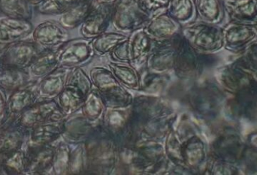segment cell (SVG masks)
Listing matches in <instances>:
<instances>
[{
	"mask_svg": "<svg viewBox=\"0 0 257 175\" xmlns=\"http://www.w3.org/2000/svg\"><path fill=\"white\" fill-rule=\"evenodd\" d=\"M119 160L134 174H166L172 166L160 141L142 137L133 146L119 148Z\"/></svg>",
	"mask_w": 257,
	"mask_h": 175,
	"instance_id": "1",
	"label": "cell"
},
{
	"mask_svg": "<svg viewBox=\"0 0 257 175\" xmlns=\"http://www.w3.org/2000/svg\"><path fill=\"white\" fill-rule=\"evenodd\" d=\"M86 172L90 174H110L119 162V147L114 137L99 124L84 143Z\"/></svg>",
	"mask_w": 257,
	"mask_h": 175,
	"instance_id": "2",
	"label": "cell"
},
{
	"mask_svg": "<svg viewBox=\"0 0 257 175\" xmlns=\"http://www.w3.org/2000/svg\"><path fill=\"white\" fill-rule=\"evenodd\" d=\"M90 78L93 86L102 96L106 108H126L133 104V94L117 80L109 68H93L90 70Z\"/></svg>",
	"mask_w": 257,
	"mask_h": 175,
	"instance_id": "3",
	"label": "cell"
},
{
	"mask_svg": "<svg viewBox=\"0 0 257 175\" xmlns=\"http://www.w3.org/2000/svg\"><path fill=\"white\" fill-rule=\"evenodd\" d=\"M93 88L90 76H87L83 69L72 68L64 88L57 98V102L66 117L81 110Z\"/></svg>",
	"mask_w": 257,
	"mask_h": 175,
	"instance_id": "4",
	"label": "cell"
},
{
	"mask_svg": "<svg viewBox=\"0 0 257 175\" xmlns=\"http://www.w3.org/2000/svg\"><path fill=\"white\" fill-rule=\"evenodd\" d=\"M180 32L197 52H215L223 46V30L215 24L190 22L183 26Z\"/></svg>",
	"mask_w": 257,
	"mask_h": 175,
	"instance_id": "5",
	"label": "cell"
},
{
	"mask_svg": "<svg viewBox=\"0 0 257 175\" xmlns=\"http://www.w3.org/2000/svg\"><path fill=\"white\" fill-rule=\"evenodd\" d=\"M66 116L54 99L42 100L36 102L17 118V122L25 129L31 130L36 125L45 122H60Z\"/></svg>",
	"mask_w": 257,
	"mask_h": 175,
	"instance_id": "6",
	"label": "cell"
},
{
	"mask_svg": "<svg viewBox=\"0 0 257 175\" xmlns=\"http://www.w3.org/2000/svg\"><path fill=\"white\" fill-rule=\"evenodd\" d=\"M59 67L81 68L93 60L96 55L90 39L69 40L56 50Z\"/></svg>",
	"mask_w": 257,
	"mask_h": 175,
	"instance_id": "7",
	"label": "cell"
},
{
	"mask_svg": "<svg viewBox=\"0 0 257 175\" xmlns=\"http://www.w3.org/2000/svg\"><path fill=\"white\" fill-rule=\"evenodd\" d=\"M42 48L36 42L20 40L5 48L0 57V68H28Z\"/></svg>",
	"mask_w": 257,
	"mask_h": 175,
	"instance_id": "8",
	"label": "cell"
},
{
	"mask_svg": "<svg viewBox=\"0 0 257 175\" xmlns=\"http://www.w3.org/2000/svg\"><path fill=\"white\" fill-rule=\"evenodd\" d=\"M148 19L135 4L134 0H117L114 4L112 24L117 31L132 32L145 26Z\"/></svg>",
	"mask_w": 257,
	"mask_h": 175,
	"instance_id": "9",
	"label": "cell"
},
{
	"mask_svg": "<svg viewBox=\"0 0 257 175\" xmlns=\"http://www.w3.org/2000/svg\"><path fill=\"white\" fill-rule=\"evenodd\" d=\"M127 43L128 63L139 72L145 67L148 56L155 49L158 40L150 37L143 26L130 32Z\"/></svg>",
	"mask_w": 257,
	"mask_h": 175,
	"instance_id": "10",
	"label": "cell"
},
{
	"mask_svg": "<svg viewBox=\"0 0 257 175\" xmlns=\"http://www.w3.org/2000/svg\"><path fill=\"white\" fill-rule=\"evenodd\" d=\"M114 4L96 3L85 20L80 26V32L83 38H94L105 32L112 24Z\"/></svg>",
	"mask_w": 257,
	"mask_h": 175,
	"instance_id": "11",
	"label": "cell"
},
{
	"mask_svg": "<svg viewBox=\"0 0 257 175\" xmlns=\"http://www.w3.org/2000/svg\"><path fill=\"white\" fill-rule=\"evenodd\" d=\"M175 45V66L173 70L179 79L193 76L198 66L197 51L184 39L181 32L174 36Z\"/></svg>",
	"mask_w": 257,
	"mask_h": 175,
	"instance_id": "12",
	"label": "cell"
},
{
	"mask_svg": "<svg viewBox=\"0 0 257 175\" xmlns=\"http://www.w3.org/2000/svg\"><path fill=\"white\" fill-rule=\"evenodd\" d=\"M33 40L45 49L57 50L69 40L68 30L60 22L47 20L39 24L33 28Z\"/></svg>",
	"mask_w": 257,
	"mask_h": 175,
	"instance_id": "13",
	"label": "cell"
},
{
	"mask_svg": "<svg viewBox=\"0 0 257 175\" xmlns=\"http://www.w3.org/2000/svg\"><path fill=\"white\" fill-rule=\"evenodd\" d=\"M173 37L167 40H158L155 49L148 56L145 64V67L150 72L166 74L173 70L175 58V45Z\"/></svg>",
	"mask_w": 257,
	"mask_h": 175,
	"instance_id": "14",
	"label": "cell"
},
{
	"mask_svg": "<svg viewBox=\"0 0 257 175\" xmlns=\"http://www.w3.org/2000/svg\"><path fill=\"white\" fill-rule=\"evenodd\" d=\"M97 125L90 122L82 113L71 114L65 118L64 132L62 137L71 144L84 143L94 132Z\"/></svg>",
	"mask_w": 257,
	"mask_h": 175,
	"instance_id": "15",
	"label": "cell"
},
{
	"mask_svg": "<svg viewBox=\"0 0 257 175\" xmlns=\"http://www.w3.org/2000/svg\"><path fill=\"white\" fill-rule=\"evenodd\" d=\"M56 146L51 144L45 146H31L29 144L26 154L27 159V174H46L51 170Z\"/></svg>",
	"mask_w": 257,
	"mask_h": 175,
	"instance_id": "16",
	"label": "cell"
},
{
	"mask_svg": "<svg viewBox=\"0 0 257 175\" xmlns=\"http://www.w3.org/2000/svg\"><path fill=\"white\" fill-rule=\"evenodd\" d=\"M33 26L28 20L0 18V46L6 48L11 44L22 40L33 32Z\"/></svg>",
	"mask_w": 257,
	"mask_h": 175,
	"instance_id": "17",
	"label": "cell"
},
{
	"mask_svg": "<svg viewBox=\"0 0 257 175\" xmlns=\"http://www.w3.org/2000/svg\"><path fill=\"white\" fill-rule=\"evenodd\" d=\"M223 45L229 49H240L257 38V25L232 22L223 30Z\"/></svg>",
	"mask_w": 257,
	"mask_h": 175,
	"instance_id": "18",
	"label": "cell"
},
{
	"mask_svg": "<svg viewBox=\"0 0 257 175\" xmlns=\"http://www.w3.org/2000/svg\"><path fill=\"white\" fill-rule=\"evenodd\" d=\"M27 129L17 120L9 119L0 129V158L15 150H20L24 144Z\"/></svg>",
	"mask_w": 257,
	"mask_h": 175,
	"instance_id": "19",
	"label": "cell"
},
{
	"mask_svg": "<svg viewBox=\"0 0 257 175\" xmlns=\"http://www.w3.org/2000/svg\"><path fill=\"white\" fill-rule=\"evenodd\" d=\"M132 105L126 108H106L101 124L118 141L126 132L131 117Z\"/></svg>",
	"mask_w": 257,
	"mask_h": 175,
	"instance_id": "20",
	"label": "cell"
},
{
	"mask_svg": "<svg viewBox=\"0 0 257 175\" xmlns=\"http://www.w3.org/2000/svg\"><path fill=\"white\" fill-rule=\"evenodd\" d=\"M70 68L58 67L54 72L42 78L38 84L39 98L42 100H52L57 98L64 88Z\"/></svg>",
	"mask_w": 257,
	"mask_h": 175,
	"instance_id": "21",
	"label": "cell"
},
{
	"mask_svg": "<svg viewBox=\"0 0 257 175\" xmlns=\"http://www.w3.org/2000/svg\"><path fill=\"white\" fill-rule=\"evenodd\" d=\"M144 28L147 34L154 40H164L179 33L181 25L167 13H164L148 20Z\"/></svg>",
	"mask_w": 257,
	"mask_h": 175,
	"instance_id": "22",
	"label": "cell"
},
{
	"mask_svg": "<svg viewBox=\"0 0 257 175\" xmlns=\"http://www.w3.org/2000/svg\"><path fill=\"white\" fill-rule=\"evenodd\" d=\"M38 84L36 81H30L9 94L7 105L11 114H20L36 102L39 98Z\"/></svg>",
	"mask_w": 257,
	"mask_h": 175,
	"instance_id": "23",
	"label": "cell"
},
{
	"mask_svg": "<svg viewBox=\"0 0 257 175\" xmlns=\"http://www.w3.org/2000/svg\"><path fill=\"white\" fill-rule=\"evenodd\" d=\"M223 7L235 22L257 24V0H223Z\"/></svg>",
	"mask_w": 257,
	"mask_h": 175,
	"instance_id": "24",
	"label": "cell"
},
{
	"mask_svg": "<svg viewBox=\"0 0 257 175\" xmlns=\"http://www.w3.org/2000/svg\"><path fill=\"white\" fill-rule=\"evenodd\" d=\"M64 120L60 122H45L32 128L29 144L45 146L51 144L54 142L57 141L64 132Z\"/></svg>",
	"mask_w": 257,
	"mask_h": 175,
	"instance_id": "25",
	"label": "cell"
},
{
	"mask_svg": "<svg viewBox=\"0 0 257 175\" xmlns=\"http://www.w3.org/2000/svg\"><path fill=\"white\" fill-rule=\"evenodd\" d=\"M96 0H81L60 14L59 22L67 30L80 26L96 4Z\"/></svg>",
	"mask_w": 257,
	"mask_h": 175,
	"instance_id": "26",
	"label": "cell"
},
{
	"mask_svg": "<svg viewBox=\"0 0 257 175\" xmlns=\"http://www.w3.org/2000/svg\"><path fill=\"white\" fill-rule=\"evenodd\" d=\"M58 67L56 50L42 48L28 68L29 73L31 78L39 79L49 74Z\"/></svg>",
	"mask_w": 257,
	"mask_h": 175,
	"instance_id": "27",
	"label": "cell"
},
{
	"mask_svg": "<svg viewBox=\"0 0 257 175\" xmlns=\"http://www.w3.org/2000/svg\"><path fill=\"white\" fill-rule=\"evenodd\" d=\"M30 73L26 69L3 68H0V90L6 94L24 86L30 82Z\"/></svg>",
	"mask_w": 257,
	"mask_h": 175,
	"instance_id": "28",
	"label": "cell"
},
{
	"mask_svg": "<svg viewBox=\"0 0 257 175\" xmlns=\"http://www.w3.org/2000/svg\"><path fill=\"white\" fill-rule=\"evenodd\" d=\"M139 73L140 78L139 92H143L147 95L159 96L170 81V76L168 73H154L150 72L146 67L142 68Z\"/></svg>",
	"mask_w": 257,
	"mask_h": 175,
	"instance_id": "29",
	"label": "cell"
},
{
	"mask_svg": "<svg viewBox=\"0 0 257 175\" xmlns=\"http://www.w3.org/2000/svg\"><path fill=\"white\" fill-rule=\"evenodd\" d=\"M108 68L112 72L117 80L123 86L130 90L140 89V78L137 69L130 63L112 62L108 64Z\"/></svg>",
	"mask_w": 257,
	"mask_h": 175,
	"instance_id": "30",
	"label": "cell"
},
{
	"mask_svg": "<svg viewBox=\"0 0 257 175\" xmlns=\"http://www.w3.org/2000/svg\"><path fill=\"white\" fill-rule=\"evenodd\" d=\"M106 106L102 96L97 89L93 87L83 104L81 113L90 122L99 124L102 122Z\"/></svg>",
	"mask_w": 257,
	"mask_h": 175,
	"instance_id": "31",
	"label": "cell"
},
{
	"mask_svg": "<svg viewBox=\"0 0 257 175\" xmlns=\"http://www.w3.org/2000/svg\"><path fill=\"white\" fill-rule=\"evenodd\" d=\"M166 13L181 25H187L196 14L194 0H169Z\"/></svg>",
	"mask_w": 257,
	"mask_h": 175,
	"instance_id": "32",
	"label": "cell"
},
{
	"mask_svg": "<svg viewBox=\"0 0 257 175\" xmlns=\"http://www.w3.org/2000/svg\"><path fill=\"white\" fill-rule=\"evenodd\" d=\"M196 12L203 22L216 24L223 14V3L220 0H194Z\"/></svg>",
	"mask_w": 257,
	"mask_h": 175,
	"instance_id": "33",
	"label": "cell"
},
{
	"mask_svg": "<svg viewBox=\"0 0 257 175\" xmlns=\"http://www.w3.org/2000/svg\"><path fill=\"white\" fill-rule=\"evenodd\" d=\"M128 36L119 32H105L91 39L92 46L96 55L105 56L110 54L113 50L127 40Z\"/></svg>",
	"mask_w": 257,
	"mask_h": 175,
	"instance_id": "34",
	"label": "cell"
},
{
	"mask_svg": "<svg viewBox=\"0 0 257 175\" xmlns=\"http://www.w3.org/2000/svg\"><path fill=\"white\" fill-rule=\"evenodd\" d=\"M0 12L5 16L28 20L33 16L32 6L26 0H0Z\"/></svg>",
	"mask_w": 257,
	"mask_h": 175,
	"instance_id": "35",
	"label": "cell"
},
{
	"mask_svg": "<svg viewBox=\"0 0 257 175\" xmlns=\"http://www.w3.org/2000/svg\"><path fill=\"white\" fill-rule=\"evenodd\" d=\"M6 174H22L27 173V159L26 152L21 149L0 158Z\"/></svg>",
	"mask_w": 257,
	"mask_h": 175,
	"instance_id": "36",
	"label": "cell"
},
{
	"mask_svg": "<svg viewBox=\"0 0 257 175\" xmlns=\"http://www.w3.org/2000/svg\"><path fill=\"white\" fill-rule=\"evenodd\" d=\"M71 148L69 143L61 142L56 146L55 154L51 170L55 174H68L70 161Z\"/></svg>",
	"mask_w": 257,
	"mask_h": 175,
	"instance_id": "37",
	"label": "cell"
},
{
	"mask_svg": "<svg viewBox=\"0 0 257 175\" xmlns=\"http://www.w3.org/2000/svg\"><path fill=\"white\" fill-rule=\"evenodd\" d=\"M81 0H43L36 6V10L42 14H62Z\"/></svg>",
	"mask_w": 257,
	"mask_h": 175,
	"instance_id": "38",
	"label": "cell"
},
{
	"mask_svg": "<svg viewBox=\"0 0 257 175\" xmlns=\"http://www.w3.org/2000/svg\"><path fill=\"white\" fill-rule=\"evenodd\" d=\"M135 4L148 20L166 13L169 0H134Z\"/></svg>",
	"mask_w": 257,
	"mask_h": 175,
	"instance_id": "39",
	"label": "cell"
},
{
	"mask_svg": "<svg viewBox=\"0 0 257 175\" xmlns=\"http://www.w3.org/2000/svg\"><path fill=\"white\" fill-rule=\"evenodd\" d=\"M75 147L71 150L68 174H84L86 171V156L84 143L75 144Z\"/></svg>",
	"mask_w": 257,
	"mask_h": 175,
	"instance_id": "40",
	"label": "cell"
},
{
	"mask_svg": "<svg viewBox=\"0 0 257 175\" xmlns=\"http://www.w3.org/2000/svg\"><path fill=\"white\" fill-rule=\"evenodd\" d=\"M128 40V39H127ZM127 40L116 46L110 54L114 62L128 63V52Z\"/></svg>",
	"mask_w": 257,
	"mask_h": 175,
	"instance_id": "41",
	"label": "cell"
},
{
	"mask_svg": "<svg viewBox=\"0 0 257 175\" xmlns=\"http://www.w3.org/2000/svg\"><path fill=\"white\" fill-rule=\"evenodd\" d=\"M11 113L8 108L7 100L5 99L4 95L0 90V129L7 123L10 119Z\"/></svg>",
	"mask_w": 257,
	"mask_h": 175,
	"instance_id": "42",
	"label": "cell"
},
{
	"mask_svg": "<svg viewBox=\"0 0 257 175\" xmlns=\"http://www.w3.org/2000/svg\"><path fill=\"white\" fill-rule=\"evenodd\" d=\"M29 4H31L32 6H37L38 4H40L43 0H26Z\"/></svg>",
	"mask_w": 257,
	"mask_h": 175,
	"instance_id": "43",
	"label": "cell"
},
{
	"mask_svg": "<svg viewBox=\"0 0 257 175\" xmlns=\"http://www.w3.org/2000/svg\"><path fill=\"white\" fill-rule=\"evenodd\" d=\"M117 0H96L97 3H102V4H114Z\"/></svg>",
	"mask_w": 257,
	"mask_h": 175,
	"instance_id": "44",
	"label": "cell"
},
{
	"mask_svg": "<svg viewBox=\"0 0 257 175\" xmlns=\"http://www.w3.org/2000/svg\"><path fill=\"white\" fill-rule=\"evenodd\" d=\"M0 174H6V171H5L4 167H3L1 160H0Z\"/></svg>",
	"mask_w": 257,
	"mask_h": 175,
	"instance_id": "45",
	"label": "cell"
},
{
	"mask_svg": "<svg viewBox=\"0 0 257 175\" xmlns=\"http://www.w3.org/2000/svg\"><path fill=\"white\" fill-rule=\"evenodd\" d=\"M5 48H2L0 46V57H1L2 54H3V51H4Z\"/></svg>",
	"mask_w": 257,
	"mask_h": 175,
	"instance_id": "46",
	"label": "cell"
}]
</instances>
